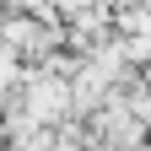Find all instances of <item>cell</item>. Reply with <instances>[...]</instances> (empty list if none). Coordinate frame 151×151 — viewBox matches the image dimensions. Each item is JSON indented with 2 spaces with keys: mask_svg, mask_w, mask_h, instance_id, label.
Returning a JSON list of instances; mask_svg holds the SVG:
<instances>
[{
  "mask_svg": "<svg viewBox=\"0 0 151 151\" xmlns=\"http://www.w3.org/2000/svg\"><path fill=\"white\" fill-rule=\"evenodd\" d=\"M140 86H146V92H151V65H140Z\"/></svg>",
  "mask_w": 151,
  "mask_h": 151,
  "instance_id": "1",
  "label": "cell"
}]
</instances>
